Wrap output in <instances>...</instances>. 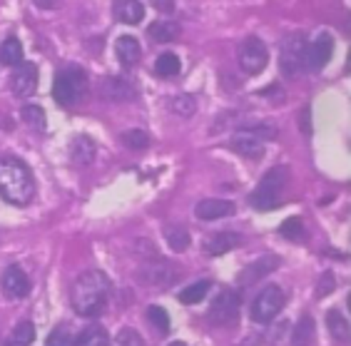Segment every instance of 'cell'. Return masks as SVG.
<instances>
[{
    "label": "cell",
    "mask_w": 351,
    "mask_h": 346,
    "mask_svg": "<svg viewBox=\"0 0 351 346\" xmlns=\"http://www.w3.org/2000/svg\"><path fill=\"white\" fill-rule=\"evenodd\" d=\"M149 35L155 38L157 42H172L180 35V25L177 23H162L157 21L149 25Z\"/></svg>",
    "instance_id": "484cf974"
},
{
    "label": "cell",
    "mask_w": 351,
    "mask_h": 346,
    "mask_svg": "<svg viewBox=\"0 0 351 346\" xmlns=\"http://www.w3.org/2000/svg\"><path fill=\"white\" fill-rule=\"evenodd\" d=\"M282 306H284L282 286L277 284L264 286L262 292L257 294V299H254V304H252V319L257 321V324H267V321H271L282 312Z\"/></svg>",
    "instance_id": "52a82bcc"
},
{
    "label": "cell",
    "mask_w": 351,
    "mask_h": 346,
    "mask_svg": "<svg viewBox=\"0 0 351 346\" xmlns=\"http://www.w3.org/2000/svg\"><path fill=\"white\" fill-rule=\"evenodd\" d=\"M242 245V237L234 234V232H219V234H212L207 242H204V251L217 257V254H224V251H232L234 247Z\"/></svg>",
    "instance_id": "9a60e30c"
},
{
    "label": "cell",
    "mask_w": 351,
    "mask_h": 346,
    "mask_svg": "<svg viewBox=\"0 0 351 346\" xmlns=\"http://www.w3.org/2000/svg\"><path fill=\"white\" fill-rule=\"evenodd\" d=\"M331 289H334V277H331V272H326L324 277L319 279L317 297H324V294H331Z\"/></svg>",
    "instance_id": "d590c367"
},
{
    "label": "cell",
    "mask_w": 351,
    "mask_h": 346,
    "mask_svg": "<svg viewBox=\"0 0 351 346\" xmlns=\"http://www.w3.org/2000/svg\"><path fill=\"white\" fill-rule=\"evenodd\" d=\"M306 62V40L302 35H291L282 45V55H279V68L287 77H297L304 70Z\"/></svg>",
    "instance_id": "ba28073f"
},
{
    "label": "cell",
    "mask_w": 351,
    "mask_h": 346,
    "mask_svg": "<svg viewBox=\"0 0 351 346\" xmlns=\"http://www.w3.org/2000/svg\"><path fill=\"white\" fill-rule=\"evenodd\" d=\"M73 346H110L108 332L100 329V326H90L85 332L73 341Z\"/></svg>",
    "instance_id": "ffe728a7"
},
{
    "label": "cell",
    "mask_w": 351,
    "mask_h": 346,
    "mask_svg": "<svg viewBox=\"0 0 351 346\" xmlns=\"http://www.w3.org/2000/svg\"><path fill=\"white\" fill-rule=\"evenodd\" d=\"M0 60L5 65H21L23 62V45L18 38H8L3 45H0Z\"/></svg>",
    "instance_id": "cb8c5ba5"
},
{
    "label": "cell",
    "mask_w": 351,
    "mask_h": 346,
    "mask_svg": "<svg viewBox=\"0 0 351 346\" xmlns=\"http://www.w3.org/2000/svg\"><path fill=\"white\" fill-rule=\"evenodd\" d=\"M102 95L112 97V100H130L135 92H132V88H130L128 82L117 80V77H110V80L102 82Z\"/></svg>",
    "instance_id": "603a6c76"
},
{
    "label": "cell",
    "mask_w": 351,
    "mask_h": 346,
    "mask_svg": "<svg viewBox=\"0 0 351 346\" xmlns=\"http://www.w3.org/2000/svg\"><path fill=\"white\" fill-rule=\"evenodd\" d=\"M10 88L18 97H27L33 95L35 88H38V68L33 62H21L15 68L13 77H10Z\"/></svg>",
    "instance_id": "4fadbf2b"
},
{
    "label": "cell",
    "mask_w": 351,
    "mask_h": 346,
    "mask_svg": "<svg viewBox=\"0 0 351 346\" xmlns=\"http://www.w3.org/2000/svg\"><path fill=\"white\" fill-rule=\"evenodd\" d=\"M117 58H120L122 65H135L142 58V48L140 42H137V38H132V35L117 38Z\"/></svg>",
    "instance_id": "e0dca14e"
},
{
    "label": "cell",
    "mask_w": 351,
    "mask_h": 346,
    "mask_svg": "<svg viewBox=\"0 0 351 346\" xmlns=\"http://www.w3.org/2000/svg\"><path fill=\"white\" fill-rule=\"evenodd\" d=\"M239 312H242V299H239V294L234 289H224L212 301L207 319L215 326H232L239 319Z\"/></svg>",
    "instance_id": "5b68a950"
},
{
    "label": "cell",
    "mask_w": 351,
    "mask_h": 346,
    "mask_svg": "<svg viewBox=\"0 0 351 346\" xmlns=\"http://www.w3.org/2000/svg\"><path fill=\"white\" fill-rule=\"evenodd\" d=\"M210 286H212V282H195V284H189V286H184L182 292H180V301L182 304H199L204 297H207V292H210Z\"/></svg>",
    "instance_id": "44dd1931"
},
{
    "label": "cell",
    "mask_w": 351,
    "mask_h": 346,
    "mask_svg": "<svg viewBox=\"0 0 351 346\" xmlns=\"http://www.w3.org/2000/svg\"><path fill=\"white\" fill-rule=\"evenodd\" d=\"M122 143L128 145V147L132 149H145L149 145V137L142 132V129H130V132H125L122 135Z\"/></svg>",
    "instance_id": "d6a6232c"
},
{
    "label": "cell",
    "mask_w": 351,
    "mask_h": 346,
    "mask_svg": "<svg viewBox=\"0 0 351 346\" xmlns=\"http://www.w3.org/2000/svg\"><path fill=\"white\" fill-rule=\"evenodd\" d=\"M282 237L291 239V242H304L306 239V230H304V224H302V219L297 217H289L287 222L282 224Z\"/></svg>",
    "instance_id": "f1b7e54d"
},
{
    "label": "cell",
    "mask_w": 351,
    "mask_h": 346,
    "mask_svg": "<svg viewBox=\"0 0 351 346\" xmlns=\"http://www.w3.org/2000/svg\"><path fill=\"white\" fill-rule=\"evenodd\" d=\"M115 15L122 23H130L135 25L145 18V3H137V0H125V3H115Z\"/></svg>",
    "instance_id": "ac0fdd59"
},
{
    "label": "cell",
    "mask_w": 351,
    "mask_h": 346,
    "mask_svg": "<svg viewBox=\"0 0 351 346\" xmlns=\"http://www.w3.org/2000/svg\"><path fill=\"white\" fill-rule=\"evenodd\" d=\"M165 239L175 251H184L189 247V232L184 227H177V224L165 227Z\"/></svg>",
    "instance_id": "d4e9b609"
},
{
    "label": "cell",
    "mask_w": 351,
    "mask_h": 346,
    "mask_svg": "<svg viewBox=\"0 0 351 346\" xmlns=\"http://www.w3.org/2000/svg\"><path fill=\"white\" fill-rule=\"evenodd\" d=\"M0 197L15 207H25L35 197V177L18 157L0 160Z\"/></svg>",
    "instance_id": "7a4b0ae2"
},
{
    "label": "cell",
    "mask_w": 351,
    "mask_h": 346,
    "mask_svg": "<svg viewBox=\"0 0 351 346\" xmlns=\"http://www.w3.org/2000/svg\"><path fill=\"white\" fill-rule=\"evenodd\" d=\"M23 120H25L30 127L38 129V132H43V129L47 127L45 112H43V108H38V105H25V108H23Z\"/></svg>",
    "instance_id": "f546056e"
},
{
    "label": "cell",
    "mask_w": 351,
    "mask_h": 346,
    "mask_svg": "<svg viewBox=\"0 0 351 346\" xmlns=\"http://www.w3.org/2000/svg\"><path fill=\"white\" fill-rule=\"evenodd\" d=\"M180 68H182V62H180V58H177L175 53H162L155 62L157 75H165V77H172V75H177V73H180Z\"/></svg>",
    "instance_id": "83f0119b"
},
{
    "label": "cell",
    "mask_w": 351,
    "mask_h": 346,
    "mask_svg": "<svg viewBox=\"0 0 351 346\" xmlns=\"http://www.w3.org/2000/svg\"><path fill=\"white\" fill-rule=\"evenodd\" d=\"M311 344H314V321H311V317H302L299 326L294 329L291 346H311Z\"/></svg>",
    "instance_id": "4316f807"
},
{
    "label": "cell",
    "mask_w": 351,
    "mask_h": 346,
    "mask_svg": "<svg viewBox=\"0 0 351 346\" xmlns=\"http://www.w3.org/2000/svg\"><path fill=\"white\" fill-rule=\"evenodd\" d=\"M147 319H149V324L155 326L160 334H167L169 332V314L165 312L162 306H157V304L149 306V309H147Z\"/></svg>",
    "instance_id": "4dcf8cb0"
},
{
    "label": "cell",
    "mask_w": 351,
    "mask_h": 346,
    "mask_svg": "<svg viewBox=\"0 0 351 346\" xmlns=\"http://www.w3.org/2000/svg\"><path fill=\"white\" fill-rule=\"evenodd\" d=\"M274 127L271 125H257V127H244L239 129L234 137H232V147L239 152V155L247 157H259L264 152V143L274 137Z\"/></svg>",
    "instance_id": "8992f818"
},
{
    "label": "cell",
    "mask_w": 351,
    "mask_h": 346,
    "mask_svg": "<svg viewBox=\"0 0 351 346\" xmlns=\"http://www.w3.org/2000/svg\"><path fill=\"white\" fill-rule=\"evenodd\" d=\"M33 341H35L33 321H21V324H15V329L10 332V336H8L3 346H30Z\"/></svg>",
    "instance_id": "d6986e66"
},
{
    "label": "cell",
    "mask_w": 351,
    "mask_h": 346,
    "mask_svg": "<svg viewBox=\"0 0 351 346\" xmlns=\"http://www.w3.org/2000/svg\"><path fill=\"white\" fill-rule=\"evenodd\" d=\"M237 60H239V68L247 75H257L267 68V60H269V53H267V45H264L259 38H247V40L239 45L237 50Z\"/></svg>",
    "instance_id": "9c48e42d"
},
{
    "label": "cell",
    "mask_w": 351,
    "mask_h": 346,
    "mask_svg": "<svg viewBox=\"0 0 351 346\" xmlns=\"http://www.w3.org/2000/svg\"><path fill=\"white\" fill-rule=\"evenodd\" d=\"M331 53H334V40H331L329 33L317 35V40L306 45V68L309 70H322L326 62L331 60Z\"/></svg>",
    "instance_id": "7c38bea8"
},
{
    "label": "cell",
    "mask_w": 351,
    "mask_h": 346,
    "mask_svg": "<svg viewBox=\"0 0 351 346\" xmlns=\"http://www.w3.org/2000/svg\"><path fill=\"white\" fill-rule=\"evenodd\" d=\"M172 110H175L177 115H192L195 112V100L189 95H180L172 100Z\"/></svg>",
    "instance_id": "e575fe53"
},
{
    "label": "cell",
    "mask_w": 351,
    "mask_h": 346,
    "mask_svg": "<svg viewBox=\"0 0 351 346\" xmlns=\"http://www.w3.org/2000/svg\"><path fill=\"white\" fill-rule=\"evenodd\" d=\"M326 324H329V332L334 334V339L349 341V321L344 319V314L337 312V309H331V312L326 314Z\"/></svg>",
    "instance_id": "7402d4cb"
},
{
    "label": "cell",
    "mask_w": 351,
    "mask_h": 346,
    "mask_svg": "<svg viewBox=\"0 0 351 346\" xmlns=\"http://www.w3.org/2000/svg\"><path fill=\"white\" fill-rule=\"evenodd\" d=\"M73 334L65 329V326H55L53 332H50V336H47L45 346H73Z\"/></svg>",
    "instance_id": "1f68e13d"
},
{
    "label": "cell",
    "mask_w": 351,
    "mask_h": 346,
    "mask_svg": "<svg viewBox=\"0 0 351 346\" xmlns=\"http://www.w3.org/2000/svg\"><path fill=\"white\" fill-rule=\"evenodd\" d=\"M157 10H165V13H169L172 8H175V3H155Z\"/></svg>",
    "instance_id": "8d00e7d4"
},
{
    "label": "cell",
    "mask_w": 351,
    "mask_h": 346,
    "mask_svg": "<svg viewBox=\"0 0 351 346\" xmlns=\"http://www.w3.org/2000/svg\"><path fill=\"white\" fill-rule=\"evenodd\" d=\"M85 90H88V75H85L82 68L68 65V68L58 70L55 82H53V97L58 105L73 108V105H77V102L82 100Z\"/></svg>",
    "instance_id": "277c9868"
},
{
    "label": "cell",
    "mask_w": 351,
    "mask_h": 346,
    "mask_svg": "<svg viewBox=\"0 0 351 346\" xmlns=\"http://www.w3.org/2000/svg\"><path fill=\"white\" fill-rule=\"evenodd\" d=\"M169 346H187V344H182V341H172Z\"/></svg>",
    "instance_id": "74e56055"
},
{
    "label": "cell",
    "mask_w": 351,
    "mask_h": 346,
    "mask_svg": "<svg viewBox=\"0 0 351 346\" xmlns=\"http://www.w3.org/2000/svg\"><path fill=\"white\" fill-rule=\"evenodd\" d=\"M112 346H145L142 344V336L135 332V329H120V334L115 336V344Z\"/></svg>",
    "instance_id": "836d02e7"
},
{
    "label": "cell",
    "mask_w": 351,
    "mask_h": 346,
    "mask_svg": "<svg viewBox=\"0 0 351 346\" xmlns=\"http://www.w3.org/2000/svg\"><path fill=\"white\" fill-rule=\"evenodd\" d=\"M282 264V259L277 257V254H267V257L257 259V262H252L250 267H244V272L239 274V284L247 289V286L252 284H259L267 274H271L277 267Z\"/></svg>",
    "instance_id": "8fae6325"
},
{
    "label": "cell",
    "mask_w": 351,
    "mask_h": 346,
    "mask_svg": "<svg viewBox=\"0 0 351 346\" xmlns=\"http://www.w3.org/2000/svg\"><path fill=\"white\" fill-rule=\"evenodd\" d=\"M110 297V277L100 269H88L75 279L70 289V304L80 317H100L108 306Z\"/></svg>",
    "instance_id": "6da1fadb"
},
{
    "label": "cell",
    "mask_w": 351,
    "mask_h": 346,
    "mask_svg": "<svg viewBox=\"0 0 351 346\" xmlns=\"http://www.w3.org/2000/svg\"><path fill=\"white\" fill-rule=\"evenodd\" d=\"M287 182H289V167H284V164L271 167L250 195L252 207H257V210H274L279 199H282L284 190H287Z\"/></svg>",
    "instance_id": "3957f363"
},
{
    "label": "cell",
    "mask_w": 351,
    "mask_h": 346,
    "mask_svg": "<svg viewBox=\"0 0 351 346\" xmlns=\"http://www.w3.org/2000/svg\"><path fill=\"white\" fill-rule=\"evenodd\" d=\"M70 157H73V162L80 164V167L90 164L93 162V157H95V143L85 135L75 137L73 143H70Z\"/></svg>",
    "instance_id": "2e32d148"
},
{
    "label": "cell",
    "mask_w": 351,
    "mask_h": 346,
    "mask_svg": "<svg viewBox=\"0 0 351 346\" xmlns=\"http://www.w3.org/2000/svg\"><path fill=\"white\" fill-rule=\"evenodd\" d=\"M195 214L204 222L230 217V214H234V202H230V199H202L197 204Z\"/></svg>",
    "instance_id": "5bb4252c"
},
{
    "label": "cell",
    "mask_w": 351,
    "mask_h": 346,
    "mask_svg": "<svg viewBox=\"0 0 351 346\" xmlns=\"http://www.w3.org/2000/svg\"><path fill=\"white\" fill-rule=\"evenodd\" d=\"M0 289L8 299H23L30 292V279L21 267H8L0 277Z\"/></svg>",
    "instance_id": "30bf717a"
}]
</instances>
